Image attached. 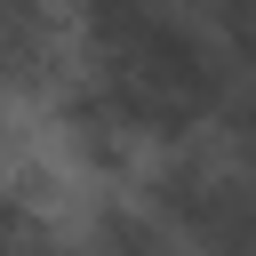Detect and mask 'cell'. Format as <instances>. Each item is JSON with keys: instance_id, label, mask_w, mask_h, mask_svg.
<instances>
[{"instance_id": "cell-1", "label": "cell", "mask_w": 256, "mask_h": 256, "mask_svg": "<svg viewBox=\"0 0 256 256\" xmlns=\"http://www.w3.org/2000/svg\"><path fill=\"white\" fill-rule=\"evenodd\" d=\"M0 176H8V128H0Z\"/></svg>"}]
</instances>
